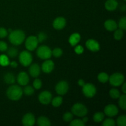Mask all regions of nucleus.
Returning <instances> with one entry per match:
<instances>
[{"label": "nucleus", "instance_id": "1", "mask_svg": "<svg viewBox=\"0 0 126 126\" xmlns=\"http://www.w3.org/2000/svg\"><path fill=\"white\" fill-rule=\"evenodd\" d=\"M25 39L24 32L20 30H12L9 35V41L11 44L15 46H19L23 43Z\"/></svg>", "mask_w": 126, "mask_h": 126}, {"label": "nucleus", "instance_id": "2", "mask_svg": "<svg viewBox=\"0 0 126 126\" xmlns=\"http://www.w3.org/2000/svg\"><path fill=\"white\" fill-rule=\"evenodd\" d=\"M6 95L8 98L13 101L18 100L23 95V90L22 87L17 85H12L10 86L6 91Z\"/></svg>", "mask_w": 126, "mask_h": 126}, {"label": "nucleus", "instance_id": "3", "mask_svg": "<svg viewBox=\"0 0 126 126\" xmlns=\"http://www.w3.org/2000/svg\"><path fill=\"white\" fill-rule=\"evenodd\" d=\"M71 110L73 114L78 117L85 116L88 113V110L86 106L80 103H75L72 107Z\"/></svg>", "mask_w": 126, "mask_h": 126}, {"label": "nucleus", "instance_id": "4", "mask_svg": "<svg viewBox=\"0 0 126 126\" xmlns=\"http://www.w3.org/2000/svg\"><path fill=\"white\" fill-rule=\"evenodd\" d=\"M36 54L38 57L43 60L49 59L52 56V50L46 45L41 46L38 48Z\"/></svg>", "mask_w": 126, "mask_h": 126}, {"label": "nucleus", "instance_id": "5", "mask_svg": "<svg viewBox=\"0 0 126 126\" xmlns=\"http://www.w3.org/2000/svg\"><path fill=\"white\" fill-rule=\"evenodd\" d=\"M19 62L23 66H28L32 63L33 61V57L32 54L28 50H23L19 54Z\"/></svg>", "mask_w": 126, "mask_h": 126}, {"label": "nucleus", "instance_id": "6", "mask_svg": "<svg viewBox=\"0 0 126 126\" xmlns=\"http://www.w3.org/2000/svg\"><path fill=\"white\" fill-rule=\"evenodd\" d=\"M108 81L111 86L114 87L120 86L124 82V76L120 73H115L110 76Z\"/></svg>", "mask_w": 126, "mask_h": 126}, {"label": "nucleus", "instance_id": "7", "mask_svg": "<svg viewBox=\"0 0 126 126\" xmlns=\"http://www.w3.org/2000/svg\"><path fill=\"white\" fill-rule=\"evenodd\" d=\"M82 92L86 97L88 98H92L96 94L97 89L94 84L91 83H87L82 86Z\"/></svg>", "mask_w": 126, "mask_h": 126}, {"label": "nucleus", "instance_id": "8", "mask_svg": "<svg viewBox=\"0 0 126 126\" xmlns=\"http://www.w3.org/2000/svg\"><path fill=\"white\" fill-rule=\"evenodd\" d=\"M38 42L37 37L35 36H30L29 37L27 38L25 43V47L29 51H33L34 49H36L38 47Z\"/></svg>", "mask_w": 126, "mask_h": 126}, {"label": "nucleus", "instance_id": "9", "mask_svg": "<svg viewBox=\"0 0 126 126\" xmlns=\"http://www.w3.org/2000/svg\"><path fill=\"white\" fill-rule=\"evenodd\" d=\"M69 89V85L65 81H61L58 82L55 86V91L60 95H65L67 93Z\"/></svg>", "mask_w": 126, "mask_h": 126}, {"label": "nucleus", "instance_id": "10", "mask_svg": "<svg viewBox=\"0 0 126 126\" xmlns=\"http://www.w3.org/2000/svg\"><path fill=\"white\" fill-rule=\"evenodd\" d=\"M52 95L49 91H44L41 92L38 96V100L39 102L43 105H47L51 102Z\"/></svg>", "mask_w": 126, "mask_h": 126}, {"label": "nucleus", "instance_id": "11", "mask_svg": "<svg viewBox=\"0 0 126 126\" xmlns=\"http://www.w3.org/2000/svg\"><path fill=\"white\" fill-rule=\"evenodd\" d=\"M119 110L118 108L115 105L113 104H110L108 105L105 107L104 109V113L108 116L110 117H114L118 114Z\"/></svg>", "mask_w": 126, "mask_h": 126}, {"label": "nucleus", "instance_id": "12", "mask_svg": "<svg viewBox=\"0 0 126 126\" xmlns=\"http://www.w3.org/2000/svg\"><path fill=\"white\" fill-rule=\"evenodd\" d=\"M36 121L34 116L32 113H27L22 118V124L25 126H32L34 124Z\"/></svg>", "mask_w": 126, "mask_h": 126}, {"label": "nucleus", "instance_id": "13", "mask_svg": "<svg viewBox=\"0 0 126 126\" xmlns=\"http://www.w3.org/2000/svg\"><path fill=\"white\" fill-rule=\"evenodd\" d=\"M66 20L64 17H57L55 20H54L52 23L53 27L55 28V30H62L65 28L66 26Z\"/></svg>", "mask_w": 126, "mask_h": 126}, {"label": "nucleus", "instance_id": "14", "mask_svg": "<svg viewBox=\"0 0 126 126\" xmlns=\"http://www.w3.org/2000/svg\"><path fill=\"white\" fill-rule=\"evenodd\" d=\"M86 46L87 49L92 52H97L100 50V44L95 39H90L86 41Z\"/></svg>", "mask_w": 126, "mask_h": 126}, {"label": "nucleus", "instance_id": "15", "mask_svg": "<svg viewBox=\"0 0 126 126\" xmlns=\"http://www.w3.org/2000/svg\"><path fill=\"white\" fill-rule=\"evenodd\" d=\"M29 76H28V74L24 71H22V72L19 73L17 76V81L18 82V84L20 86H26L28 84L29 82Z\"/></svg>", "mask_w": 126, "mask_h": 126}, {"label": "nucleus", "instance_id": "16", "mask_svg": "<svg viewBox=\"0 0 126 126\" xmlns=\"http://www.w3.org/2000/svg\"><path fill=\"white\" fill-rule=\"evenodd\" d=\"M54 63L52 60L47 59L43 64H42V70L45 73H50L52 71L54 68Z\"/></svg>", "mask_w": 126, "mask_h": 126}, {"label": "nucleus", "instance_id": "17", "mask_svg": "<svg viewBox=\"0 0 126 126\" xmlns=\"http://www.w3.org/2000/svg\"><path fill=\"white\" fill-rule=\"evenodd\" d=\"M104 27L108 31L113 32L118 28V24L113 20L108 19L105 22Z\"/></svg>", "mask_w": 126, "mask_h": 126}, {"label": "nucleus", "instance_id": "18", "mask_svg": "<svg viewBox=\"0 0 126 126\" xmlns=\"http://www.w3.org/2000/svg\"><path fill=\"white\" fill-rule=\"evenodd\" d=\"M29 73L31 76L33 78H37L41 73V68L39 65L34 63L30 66L29 68Z\"/></svg>", "mask_w": 126, "mask_h": 126}, {"label": "nucleus", "instance_id": "19", "mask_svg": "<svg viewBox=\"0 0 126 126\" xmlns=\"http://www.w3.org/2000/svg\"><path fill=\"white\" fill-rule=\"evenodd\" d=\"M118 2L116 0H107L105 3V7L109 11H113L117 9Z\"/></svg>", "mask_w": 126, "mask_h": 126}, {"label": "nucleus", "instance_id": "20", "mask_svg": "<svg viewBox=\"0 0 126 126\" xmlns=\"http://www.w3.org/2000/svg\"><path fill=\"white\" fill-rule=\"evenodd\" d=\"M81 40V36L79 33H75L71 34L69 38L68 42L71 46H75Z\"/></svg>", "mask_w": 126, "mask_h": 126}, {"label": "nucleus", "instance_id": "21", "mask_svg": "<svg viewBox=\"0 0 126 126\" xmlns=\"http://www.w3.org/2000/svg\"><path fill=\"white\" fill-rule=\"evenodd\" d=\"M4 81L7 84H12L16 82V78L12 73H7L4 76Z\"/></svg>", "mask_w": 126, "mask_h": 126}, {"label": "nucleus", "instance_id": "22", "mask_svg": "<svg viewBox=\"0 0 126 126\" xmlns=\"http://www.w3.org/2000/svg\"><path fill=\"white\" fill-rule=\"evenodd\" d=\"M37 124L39 126H50L51 125L50 120L45 116H40L38 118Z\"/></svg>", "mask_w": 126, "mask_h": 126}, {"label": "nucleus", "instance_id": "23", "mask_svg": "<svg viewBox=\"0 0 126 126\" xmlns=\"http://www.w3.org/2000/svg\"><path fill=\"white\" fill-rule=\"evenodd\" d=\"M18 51L16 48L11 47L10 48H7V56L11 58H15L18 55Z\"/></svg>", "mask_w": 126, "mask_h": 126}, {"label": "nucleus", "instance_id": "24", "mask_svg": "<svg viewBox=\"0 0 126 126\" xmlns=\"http://www.w3.org/2000/svg\"><path fill=\"white\" fill-rule=\"evenodd\" d=\"M109 77L110 76H108V74L105 72H102L98 74L97 78L98 81L102 83H106L109 80Z\"/></svg>", "mask_w": 126, "mask_h": 126}, {"label": "nucleus", "instance_id": "25", "mask_svg": "<svg viewBox=\"0 0 126 126\" xmlns=\"http://www.w3.org/2000/svg\"><path fill=\"white\" fill-rule=\"evenodd\" d=\"M63 102V98L61 96H57L53 98L51 100L52 105L54 107H59L62 105Z\"/></svg>", "mask_w": 126, "mask_h": 126}, {"label": "nucleus", "instance_id": "26", "mask_svg": "<svg viewBox=\"0 0 126 126\" xmlns=\"http://www.w3.org/2000/svg\"><path fill=\"white\" fill-rule=\"evenodd\" d=\"M119 105L120 108L123 110L126 109V95L125 94L119 96Z\"/></svg>", "mask_w": 126, "mask_h": 126}, {"label": "nucleus", "instance_id": "27", "mask_svg": "<svg viewBox=\"0 0 126 126\" xmlns=\"http://www.w3.org/2000/svg\"><path fill=\"white\" fill-rule=\"evenodd\" d=\"M105 118L104 113H102V112H97V113H95V114L93 116V119L94 122L95 123H101L103 121V119Z\"/></svg>", "mask_w": 126, "mask_h": 126}, {"label": "nucleus", "instance_id": "28", "mask_svg": "<svg viewBox=\"0 0 126 126\" xmlns=\"http://www.w3.org/2000/svg\"><path fill=\"white\" fill-rule=\"evenodd\" d=\"M0 65L1 66H7L9 65V59L7 55L4 54L0 55Z\"/></svg>", "mask_w": 126, "mask_h": 126}, {"label": "nucleus", "instance_id": "29", "mask_svg": "<svg viewBox=\"0 0 126 126\" xmlns=\"http://www.w3.org/2000/svg\"><path fill=\"white\" fill-rule=\"evenodd\" d=\"M110 95L111 97L112 98H114V99H117L119 97V96L121 95L120 92L118 91V89L115 88H113L110 91Z\"/></svg>", "mask_w": 126, "mask_h": 126}, {"label": "nucleus", "instance_id": "30", "mask_svg": "<svg viewBox=\"0 0 126 126\" xmlns=\"http://www.w3.org/2000/svg\"><path fill=\"white\" fill-rule=\"evenodd\" d=\"M123 36H124V32H123V30L119 28V29H116V30H114V38L115 39L120 40L123 38Z\"/></svg>", "mask_w": 126, "mask_h": 126}, {"label": "nucleus", "instance_id": "31", "mask_svg": "<svg viewBox=\"0 0 126 126\" xmlns=\"http://www.w3.org/2000/svg\"><path fill=\"white\" fill-rule=\"evenodd\" d=\"M34 89H33V87H32V86H27V85H26L25 87H24L23 91V93H24L26 95H28V96L33 95V94H34Z\"/></svg>", "mask_w": 126, "mask_h": 126}, {"label": "nucleus", "instance_id": "32", "mask_svg": "<svg viewBox=\"0 0 126 126\" xmlns=\"http://www.w3.org/2000/svg\"><path fill=\"white\" fill-rule=\"evenodd\" d=\"M117 124L119 126H126V115H121L117 119Z\"/></svg>", "mask_w": 126, "mask_h": 126}, {"label": "nucleus", "instance_id": "33", "mask_svg": "<svg viewBox=\"0 0 126 126\" xmlns=\"http://www.w3.org/2000/svg\"><path fill=\"white\" fill-rule=\"evenodd\" d=\"M70 126H84L85 123L82 121V119H74L70 121Z\"/></svg>", "mask_w": 126, "mask_h": 126}, {"label": "nucleus", "instance_id": "34", "mask_svg": "<svg viewBox=\"0 0 126 126\" xmlns=\"http://www.w3.org/2000/svg\"><path fill=\"white\" fill-rule=\"evenodd\" d=\"M63 54V50L60 48L56 47L52 51V55H54L55 57L59 58Z\"/></svg>", "mask_w": 126, "mask_h": 126}, {"label": "nucleus", "instance_id": "35", "mask_svg": "<svg viewBox=\"0 0 126 126\" xmlns=\"http://www.w3.org/2000/svg\"><path fill=\"white\" fill-rule=\"evenodd\" d=\"M115 124V121L111 118H107L102 123L103 126H114Z\"/></svg>", "mask_w": 126, "mask_h": 126}, {"label": "nucleus", "instance_id": "36", "mask_svg": "<svg viewBox=\"0 0 126 126\" xmlns=\"http://www.w3.org/2000/svg\"><path fill=\"white\" fill-rule=\"evenodd\" d=\"M118 26H119V28L123 30L126 29V17H123L121 18L119 20V23H118Z\"/></svg>", "mask_w": 126, "mask_h": 126}, {"label": "nucleus", "instance_id": "37", "mask_svg": "<svg viewBox=\"0 0 126 126\" xmlns=\"http://www.w3.org/2000/svg\"><path fill=\"white\" fill-rule=\"evenodd\" d=\"M73 114L71 112H66L63 116V119L65 122H70L73 119Z\"/></svg>", "mask_w": 126, "mask_h": 126}, {"label": "nucleus", "instance_id": "38", "mask_svg": "<svg viewBox=\"0 0 126 126\" xmlns=\"http://www.w3.org/2000/svg\"><path fill=\"white\" fill-rule=\"evenodd\" d=\"M47 35L44 32H40L38 34V36H37V39H38V42L39 43H41V42L44 41L46 39H47Z\"/></svg>", "mask_w": 126, "mask_h": 126}, {"label": "nucleus", "instance_id": "39", "mask_svg": "<svg viewBox=\"0 0 126 126\" xmlns=\"http://www.w3.org/2000/svg\"><path fill=\"white\" fill-rule=\"evenodd\" d=\"M33 87H34L35 89H41L42 86V82L39 79H36L34 81H33Z\"/></svg>", "mask_w": 126, "mask_h": 126}, {"label": "nucleus", "instance_id": "40", "mask_svg": "<svg viewBox=\"0 0 126 126\" xmlns=\"http://www.w3.org/2000/svg\"><path fill=\"white\" fill-rule=\"evenodd\" d=\"M8 32L6 28L0 27V38H4L7 36Z\"/></svg>", "mask_w": 126, "mask_h": 126}, {"label": "nucleus", "instance_id": "41", "mask_svg": "<svg viewBox=\"0 0 126 126\" xmlns=\"http://www.w3.org/2000/svg\"><path fill=\"white\" fill-rule=\"evenodd\" d=\"M75 52L78 55L82 54L84 52V48L83 47L81 46L80 45H78L75 47Z\"/></svg>", "mask_w": 126, "mask_h": 126}, {"label": "nucleus", "instance_id": "42", "mask_svg": "<svg viewBox=\"0 0 126 126\" xmlns=\"http://www.w3.org/2000/svg\"><path fill=\"white\" fill-rule=\"evenodd\" d=\"M7 49V44L4 41H0V51L5 52Z\"/></svg>", "mask_w": 126, "mask_h": 126}, {"label": "nucleus", "instance_id": "43", "mask_svg": "<svg viewBox=\"0 0 126 126\" xmlns=\"http://www.w3.org/2000/svg\"><path fill=\"white\" fill-rule=\"evenodd\" d=\"M9 65H11V67L14 68H16L17 66V62H15V61L11 62V63H9Z\"/></svg>", "mask_w": 126, "mask_h": 126}, {"label": "nucleus", "instance_id": "44", "mask_svg": "<svg viewBox=\"0 0 126 126\" xmlns=\"http://www.w3.org/2000/svg\"><path fill=\"white\" fill-rule=\"evenodd\" d=\"M78 84H79V86H81V87H82V86H84V85L85 84V82H84V81L83 79H79L78 81Z\"/></svg>", "mask_w": 126, "mask_h": 126}, {"label": "nucleus", "instance_id": "45", "mask_svg": "<svg viewBox=\"0 0 126 126\" xmlns=\"http://www.w3.org/2000/svg\"><path fill=\"white\" fill-rule=\"evenodd\" d=\"M123 87H122V91H123V93L125 94L126 93V84L125 82H123Z\"/></svg>", "mask_w": 126, "mask_h": 126}, {"label": "nucleus", "instance_id": "46", "mask_svg": "<svg viewBox=\"0 0 126 126\" xmlns=\"http://www.w3.org/2000/svg\"><path fill=\"white\" fill-rule=\"evenodd\" d=\"M82 118H82V121H83L84 123L85 124H86V123H87V121H88V118H87V117H84V116H83V117H82Z\"/></svg>", "mask_w": 126, "mask_h": 126}, {"label": "nucleus", "instance_id": "47", "mask_svg": "<svg viewBox=\"0 0 126 126\" xmlns=\"http://www.w3.org/2000/svg\"><path fill=\"white\" fill-rule=\"evenodd\" d=\"M126 8V7L125 4H123L121 6V11H125Z\"/></svg>", "mask_w": 126, "mask_h": 126}, {"label": "nucleus", "instance_id": "48", "mask_svg": "<svg viewBox=\"0 0 126 126\" xmlns=\"http://www.w3.org/2000/svg\"><path fill=\"white\" fill-rule=\"evenodd\" d=\"M124 1H126V0H124Z\"/></svg>", "mask_w": 126, "mask_h": 126}]
</instances>
